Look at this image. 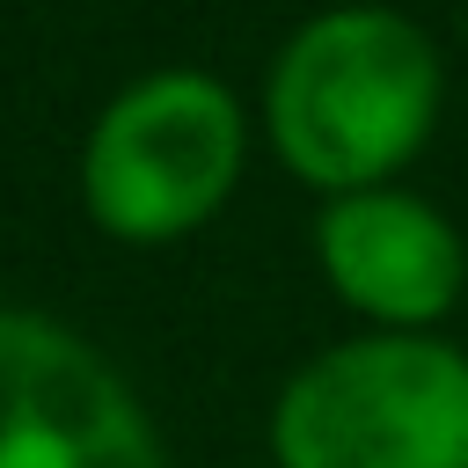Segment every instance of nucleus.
<instances>
[{
	"label": "nucleus",
	"instance_id": "f257e3e1",
	"mask_svg": "<svg viewBox=\"0 0 468 468\" xmlns=\"http://www.w3.org/2000/svg\"><path fill=\"white\" fill-rule=\"evenodd\" d=\"M446 58L431 29L380 0L307 15L263 73V139L314 197L395 183L439 132Z\"/></svg>",
	"mask_w": 468,
	"mask_h": 468
},
{
	"label": "nucleus",
	"instance_id": "f03ea898",
	"mask_svg": "<svg viewBox=\"0 0 468 468\" xmlns=\"http://www.w3.org/2000/svg\"><path fill=\"white\" fill-rule=\"evenodd\" d=\"M278 468H468V351L439 329H358L271 395Z\"/></svg>",
	"mask_w": 468,
	"mask_h": 468
},
{
	"label": "nucleus",
	"instance_id": "39448f33",
	"mask_svg": "<svg viewBox=\"0 0 468 468\" xmlns=\"http://www.w3.org/2000/svg\"><path fill=\"white\" fill-rule=\"evenodd\" d=\"M314 271L366 329H439L461 307L468 241L431 197L380 183V190L322 197Z\"/></svg>",
	"mask_w": 468,
	"mask_h": 468
},
{
	"label": "nucleus",
	"instance_id": "7ed1b4c3",
	"mask_svg": "<svg viewBox=\"0 0 468 468\" xmlns=\"http://www.w3.org/2000/svg\"><path fill=\"white\" fill-rule=\"evenodd\" d=\"M249 168V110L205 66L124 80L80 139V205L110 241L161 249L219 219Z\"/></svg>",
	"mask_w": 468,
	"mask_h": 468
},
{
	"label": "nucleus",
	"instance_id": "20e7f679",
	"mask_svg": "<svg viewBox=\"0 0 468 468\" xmlns=\"http://www.w3.org/2000/svg\"><path fill=\"white\" fill-rule=\"evenodd\" d=\"M0 468H168V453L88 336L37 307H0Z\"/></svg>",
	"mask_w": 468,
	"mask_h": 468
}]
</instances>
